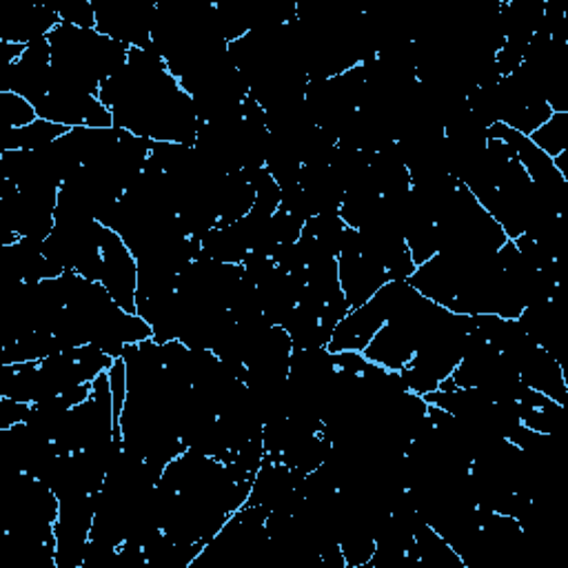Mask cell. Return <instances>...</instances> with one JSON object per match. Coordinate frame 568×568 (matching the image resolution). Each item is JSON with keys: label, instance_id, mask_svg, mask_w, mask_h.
Segmentation results:
<instances>
[{"label": "cell", "instance_id": "cell-5", "mask_svg": "<svg viewBox=\"0 0 568 568\" xmlns=\"http://www.w3.org/2000/svg\"><path fill=\"white\" fill-rule=\"evenodd\" d=\"M60 16L56 12V8H49V5H36V8H30L25 12H21L10 30L5 32L3 41L8 43H16V45H32V43H38V41H45L49 38V34L60 25Z\"/></svg>", "mask_w": 568, "mask_h": 568}, {"label": "cell", "instance_id": "cell-8", "mask_svg": "<svg viewBox=\"0 0 568 568\" xmlns=\"http://www.w3.org/2000/svg\"><path fill=\"white\" fill-rule=\"evenodd\" d=\"M0 116H3L5 129H21L38 118L34 105L27 99L10 91H0Z\"/></svg>", "mask_w": 568, "mask_h": 568}, {"label": "cell", "instance_id": "cell-4", "mask_svg": "<svg viewBox=\"0 0 568 568\" xmlns=\"http://www.w3.org/2000/svg\"><path fill=\"white\" fill-rule=\"evenodd\" d=\"M418 344L420 338L411 327L387 322L373 336L362 355L377 366H385L389 371H402L413 360Z\"/></svg>", "mask_w": 568, "mask_h": 568}, {"label": "cell", "instance_id": "cell-10", "mask_svg": "<svg viewBox=\"0 0 568 568\" xmlns=\"http://www.w3.org/2000/svg\"><path fill=\"white\" fill-rule=\"evenodd\" d=\"M30 409H32V405H25V402H19L12 398L0 400V431L25 422L30 416Z\"/></svg>", "mask_w": 568, "mask_h": 568}, {"label": "cell", "instance_id": "cell-3", "mask_svg": "<svg viewBox=\"0 0 568 568\" xmlns=\"http://www.w3.org/2000/svg\"><path fill=\"white\" fill-rule=\"evenodd\" d=\"M385 325H387L385 307H383L380 300L373 296L366 305H362L357 309H351L344 316V320L336 327L327 349L331 353H340V351L362 353L368 347V342L373 340V336L380 331Z\"/></svg>", "mask_w": 568, "mask_h": 568}, {"label": "cell", "instance_id": "cell-1", "mask_svg": "<svg viewBox=\"0 0 568 568\" xmlns=\"http://www.w3.org/2000/svg\"><path fill=\"white\" fill-rule=\"evenodd\" d=\"M101 284L125 311L136 314L138 260L127 249L123 238L107 227L103 231V275H101Z\"/></svg>", "mask_w": 568, "mask_h": 568}, {"label": "cell", "instance_id": "cell-7", "mask_svg": "<svg viewBox=\"0 0 568 568\" xmlns=\"http://www.w3.org/2000/svg\"><path fill=\"white\" fill-rule=\"evenodd\" d=\"M529 138L535 147H539L550 158L559 156L561 151H568V112L566 114H553Z\"/></svg>", "mask_w": 568, "mask_h": 568}, {"label": "cell", "instance_id": "cell-6", "mask_svg": "<svg viewBox=\"0 0 568 568\" xmlns=\"http://www.w3.org/2000/svg\"><path fill=\"white\" fill-rule=\"evenodd\" d=\"M69 129L43 118H36L32 125L21 129H5L3 151H38L65 136Z\"/></svg>", "mask_w": 568, "mask_h": 568}, {"label": "cell", "instance_id": "cell-9", "mask_svg": "<svg viewBox=\"0 0 568 568\" xmlns=\"http://www.w3.org/2000/svg\"><path fill=\"white\" fill-rule=\"evenodd\" d=\"M56 12L65 25L96 30V12H93V3H89V0H71V3L56 8Z\"/></svg>", "mask_w": 568, "mask_h": 568}, {"label": "cell", "instance_id": "cell-2", "mask_svg": "<svg viewBox=\"0 0 568 568\" xmlns=\"http://www.w3.org/2000/svg\"><path fill=\"white\" fill-rule=\"evenodd\" d=\"M338 277L351 309L366 305L389 282L387 271L360 255L357 249H344L338 255Z\"/></svg>", "mask_w": 568, "mask_h": 568}]
</instances>
